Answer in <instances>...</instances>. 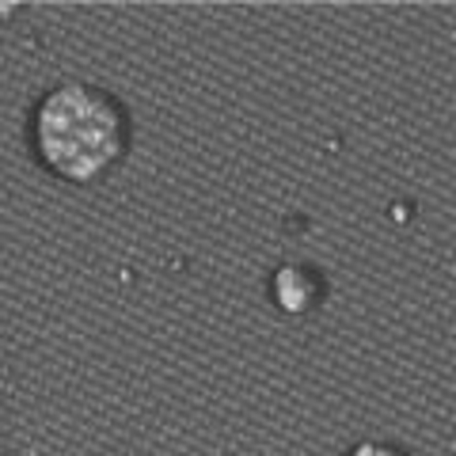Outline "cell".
I'll return each mask as SVG.
<instances>
[{
  "mask_svg": "<svg viewBox=\"0 0 456 456\" xmlns=\"http://www.w3.org/2000/svg\"><path fill=\"white\" fill-rule=\"evenodd\" d=\"M38 167L69 187H95L126 164L134 149V114L92 80H57L27 118Z\"/></svg>",
  "mask_w": 456,
  "mask_h": 456,
  "instance_id": "1",
  "label": "cell"
},
{
  "mask_svg": "<svg viewBox=\"0 0 456 456\" xmlns=\"http://www.w3.org/2000/svg\"><path fill=\"white\" fill-rule=\"evenodd\" d=\"M270 301L281 316H312L316 308H323L327 301V278L323 270L308 266V263H281L274 274H270Z\"/></svg>",
  "mask_w": 456,
  "mask_h": 456,
  "instance_id": "2",
  "label": "cell"
},
{
  "mask_svg": "<svg viewBox=\"0 0 456 456\" xmlns=\"http://www.w3.org/2000/svg\"><path fill=\"white\" fill-rule=\"evenodd\" d=\"M342 456H411V449L395 445V441H380V437H362L342 452Z\"/></svg>",
  "mask_w": 456,
  "mask_h": 456,
  "instance_id": "3",
  "label": "cell"
},
{
  "mask_svg": "<svg viewBox=\"0 0 456 456\" xmlns=\"http://www.w3.org/2000/svg\"><path fill=\"white\" fill-rule=\"evenodd\" d=\"M20 8H23V4H16V0H8V4H0V20H12V16H20Z\"/></svg>",
  "mask_w": 456,
  "mask_h": 456,
  "instance_id": "4",
  "label": "cell"
},
{
  "mask_svg": "<svg viewBox=\"0 0 456 456\" xmlns=\"http://www.w3.org/2000/svg\"><path fill=\"white\" fill-rule=\"evenodd\" d=\"M0 456H16V452H0Z\"/></svg>",
  "mask_w": 456,
  "mask_h": 456,
  "instance_id": "5",
  "label": "cell"
}]
</instances>
